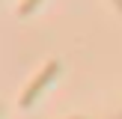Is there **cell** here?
Returning a JSON list of instances; mask_svg holds the SVG:
<instances>
[{"label":"cell","instance_id":"7a4b0ae2","mask_svg":"<svg viewBox=\"0 0 122 119\" xmlns=\"http://www.w3.org/2000/svg\"><path fill=\"white\" fill-rule=\"evenodd\" d=\"M39 3H42V0H24V3L18 6V12H21V15H30V12H33Z\"/></svg>","mask_w":122,"mask_h":119},{"label":"cell","instance_id":"277c9868","mask_svg":"<svg viewBox=\"0 0 122 119\" xmlns=\"http://www.w3.org/2000/svg\"><path fill=\"white\" fill-rule=\"evenodd\" d=\"M75 119H83V116H75Z\"/></svg>","mask_w":122,"mask_h":119},{"label":"cell","instance_id":"3957f363","mask_svg":"<svg viewBox=\"0 0 122 119\" xmlns=\"http://www.w3.org/2000/svg\"><path fill=\"white\" fill-rule=\"evenodd\" d=\"M113 3H116V9H119V12H122V0H113Z\"/></svg>","mask_w":122,"mask_h":119},{"label":"cell","instance_id":"6da1fadb","mask_svg":"<svg viewBox=\"0 0 122 119\" xmlns=\"http://www.w3.org/2000/svg\"><path fill=\"white\" fill-rule=\"evenodd\" d=\"M57 74H60V63H57V60H48V63L42 65V71L30 80V86L24 89V95H21V107H33V101L45 92V86H48Z\"/></svg>","mask_w":122,"mask_h":119}]
</instances>
